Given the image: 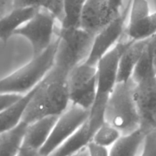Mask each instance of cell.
Instances as JSON below:
<instances>
[{"mask_svg": "<svg viewBox=\"0 0 156 156\" xmlns=\"http://www.w3.org/2000/svg\"><path fill=\"white\" fill-rule=\"evenodd\" d=\"M67 75L53 66L36 87L23 119L27 124L49 116H59L70 106Z\"/></svg>", "mask_w": 156, "mask_h": 156, "instance_id": "1", "label": "cell"}, {"mask_svg": "<svg viewBox=\"0 0 156 156\" xmlns=\"http://www.w3.org/2000/svg\"><path fill=\"white\" fill-rule=\"evenodd\" d=\"M129 39L120 41L99 61L97 68V88L95 101L90 110L88 119L91 136L104 122V111L106 103L117 83L119 61Z\"/></svg>", "mask_w": 156, "mask_h": 156, "instance_id": "2", "label": "cell"}, {"mask_svg": "<svg viewBox=\"0 0 156 156\" xmlns=\"http://www.w3.org/2000/svg\"><path fill=\"white\" fill-rule=\"evenodd\" d=\"M58 45V37L51 45L41 55L17 70L0 79V94L25 95L41 83L55 64Z\"/></svg>", "mask_w": 156, "mask_h": 156, "instance_id": "3", "label": "cell"}, {"mask_svg": "<svg viewBox=\"0 0 156 156\" xmlns=\"http://www.w3.org/2000/svg\"><path fill=\"white\" fill-rule=\"evenodd\" d=\"M134 83L117 82L106 103L104 121L119 130L122 136L139 129L141 119L133 95Z\"/></svg>", "mask_w": 156, "mask_h": 156, "instance_id": "4", "label": "cell"}, {"mask_svg": "<svg viewBox=\"0 0 156 156\" xmlns=\"http://www.w3.org/2000/svg\"><path fill=\"white\" fill-rule=\"evenodd\" d=\"M57 37L58 45L54 67L68 74L72 69L87 59L95 35L81 28L60 27Z\"/></svg>", "mask_w": 156, "mask_h": 156, "instance_id": "5", "label": "cell"}, {"mask_svg": "<svg viewBox=\"0 0 156 156\" xmlns=\"http://www.w3.org/2000/svg\"><path fill=\"white\" fill-rule=\"evenodd\" d=\"M67 82L70 104L90 110L97 94V66L81 63L69 72Z\"/></svg>", "mask_w": 156, "mask_h": 156, "instance_id": "6", "label": "cell"}, {"mask_svg": "<svg viewBox=\"0 0 156 156\" xmlns=\"http://www.w3.org/2000/svg\"><path fill=\"white\" fill-rule=\"evenodd\" d=\"M58 21L44 9H38L15 32L14 35L25 37L31 44L33 57L37 56L47 50L55 41L54 39Z\"/></svg>", "mask_w": 156, "mask_h": 156, "instance_id": "7", "label": "cell"}, {"mask_svg": "<svg viewBox=\"0 0 156 156\" xmlns=\"http://www.w3.org/2000/svg\"><path fill=\"white\" fill-rule=\"evenodd\" d=\"M89 110L70 104L67 109L58 116L49 138L39 154L50 156L89 119Z\"/></svg>", "mask_w": 156, "mask_h": 156, "instance_id": "8", "label": "cell"}, {"mask_svg": "<svg viewBox=\"0 0 156 156\" xmlns=\"http://www.w3.org/2000/svg\"><path fill=\"white\" fill-rule=\"evenodd\" d=\"M130 4L131 0H128L120 14L96 34L90 53L85 61L87 64L97 66L99 61L121 41L126 20L129 17Z\"/></svg>", "mask_w": 156, "mask_h": 156, "instance_id": "9", "label": "cell"}, {"mask_svg": "<svg viewBox=\"0 0 156 156\" xmlns=\"http://www.w3.org/2000/svg\"><path fill=\"white\" fill-rule=\"evenodd\" d=\"M133 95L141 126L145 132L156 129V73L152 72L134 83Z\"/></svg>", "mask_w": 156, "mask_h": 156, "instance_id": "10", "label": "cell"}, {"mask_svg": "<svg viewBox=\"0 0 156 156\" xmlns=\"http://www.w3.org/2000/svg\"><path fill=\"white\" fill-rule=\"evenodd\" d=\"M121 11H115L108 0H87L80 28L96 35L119 16Z\"/></svg>", "mask_w": 156, "mask_h": 156, "instance_id": "11", "label": "cell"}, {"mask_svg": "<svg viewBox=\"0 0 156 156\" xmlns=\"http://www.w3.org/2000/svg\"><path fill=\"white\" fill-rule=\"evenodd\" d=\"M148 41V38L141 41L129 39L128 45L119 58L117 82H127L131 80L133 70L146 48Z\"/></svg>", "mask_w": 156, "mask_h": 156, "instance_id": "12", "label": "cell"}, {"mask_svg": "<svg viewBox=\"0 0 156 156\" xmlns=\"http://www.w3.org/2000/svg\"><path fill=\"white\" fill-rule=\"evenodd\" d=\"M58 116H49L28 124L22 145L39 153L47 142Z\"/></svg>", "mask_w": 156, "mask_h": 156, "instance_id": "13", "label": "cell"}, {"mask_svg": "<svg viewBox=\"0 0 156 156\" xmlns=\"http://www.w3.org/2000/svg\"><path fill=\"white\" fill-rule=\"evenodd\" d=\"M36 87L20 100L0 112V134L15 128L22 122L27 106L34 94Z\"/></svg>", "mask_w": 156, "mask_h": 156, "instance_id": "14", "label": "cell"}, {"mask_svg": "<svg viewBox=\"0 0 156 156\" xmlns=\"http://www.w3.org/2000/svg\"><path fill=\"white\" fill-rule=\"evenodd\" d=\"M38 9H15L11 13L0 19V40L7 42L16 30L31 19Z\"/></svg>", "mask_w": 156, "mask_h": 156, "instance_id": "15", "label": "cell"}, {"mask_svg": "<svg viewBox=\"0 0 156 156\" xmlns=\"http://www.w3.org/2000/svg\"><path fill=\"white\" fill-rule=\"evenodd\" d=\"M88 120L70 137L63 142L50 156H71L86 148L91 141Z\"/></svg>", "mask_w": 156, "mask_h": 156, "instance_id": "16", "label": "cell"}, {"mask_svg": "<svg viewBox=\"0 0 156 156\" xmlns=\"http://www.w3.org/2000/svg\"><path fill=\"white\" fill-rule=\"evenodd\" d=\"M146 133L147 132L139 128L130 134L122 136L109 148V156H136Z\"/></svg>", "mask_w": 156, "mask_h": 156, "instance_id": "17", "label": "cell"}, {"mask_svg": "<svg viewBox=\"0 0 156 156\" xmlns=\"http://www.w3.org/2000/svg\"><path fill=\"white\" fill-rule=\"evenodd\" d=\"M28 124L21 122L15 128L0 134V156H16L23 142Z\"/></svg>", "mask_w": 156, "mask_h": 156, "instance_id": "18", "label": "cell"}, {"mask_svg": "<svg viewBox=\"0 0 156 156\" xmlns=\"http://www.w3.org/2000/svg\"><path fill=\"white\" fill-rule=\"evenodd\" d=\"M126 34L128 39L133 41L145 40L156 34V10L140 22L127 26Z\"/></svg>", "mask_w": 156, "mask_h": 156, "instance_id": "19", "label": "cell"}, {"mask_svg": "<svg viewBox=\"0 0 156 156\" xmlns=\"http://www.w3.org/2000/svg\"><path fill=\"white\" fill-rule=\"evenodd\" d=\"M87 0H64V19L60 24L63 28H80L82 14Z\"/></svg>", "mask_w": 156, "mask_h": 156, "instance_id": "20", "label": "cell"}, {"mask_svg": "<svg viewBox=\"0 0 156 156\" xmlns=\"http://www.w3.org/2000/svg\"><path fill=\"white\" fill-rule=\"evenodd\" d=\"M122 136V133L115 127L104 121L94 133L91 141L97 145L109 148Z\"/></svg>", "mask_w": 156, "mask_h": 156, "instance_id": "21", "label": "cell"}, {"mask_svg": "<svg viewBox=\"0 0 156 156\" xmlns=\"http://www.w3.org/2000/svg\"><path fill=\"white\" fill-rule=\"evenodd\" d=\"M151 12V10L148 0H131L127 26L140 22Z\"/></svg>", "mask_w": 156, "mask_h": 156, "instance_id": "22", "label": "cell"}, {"mask_svg": "<svg viewBox=\"0 0 156 156\" xmlns=\"http://www.w3.org/2000/svg\"><path fill=\"white\" fill-rule=\"evenodd\" d=\"M48 12L61 24L64 19V0H48L43 8Z\"/></svg>", "mask_w": 156, "mask_h": 156, "instance_id": "23", "label": "cell"}, {"mask_svg": "<svg viewBox=\"0 0 156 156\" xmlns=\"http://www.w3.org/2000/svg\"><path fill=\"white\" fill-rule=\"evenodd\" d=\"M140 156H156V129L145 135Z\"/></svg>", "mask_w": 156, "mask_h": 156, "instance_id": "24", "label": "cell"}, {"mask_svg": "<svg viewBox=\"0 0 156 156\" xmlns=\"http://www.w3.org/2000/svg\"><path fill=\"white\" fill-rule=\"evenodd\" d=\"M48 0H15V9L43 8Z\"/></svg>", "mask_w": 156, "mask_h": 156, "instance_id": "25", "label": "cell"}, {"mask_svg": "<svg viewBox=\"0 0 156 156\" xmlns=\"http://www.w3.org/2000/svg\"><path fill=\"white\" fill-rule=\"evenodd\" d=\"M23 96L12 94H0V112L17 102Z\"/></svg>", "mask_w": 156, "mask_h": 156, "instance_id": "26", "label": "cell"}, {"mask_svg": "<svg viewBox=\"0 0 156 156\" xmlns=\"http://www.w3.org/2000/svg\"><path fill=\"white\" fill-rule=\"evenodd\" d=\"M89 156H109V148L90 142L87 146Z\"/></svg>", "mask_w": 156, "mask_h": 156, "instance_id": "27", "label": "cell"}, {"mask_svg": "<svg viewBox=\"0 0 156 156\" xmlns=\"http://www.w3.org/2000/svg\"><path fill=\"white\" fill-rule=\"evenodd\" d=\"M15 9V0H0V19Z\"/></svg>", "mask_w": 156, "mask_h": 156, "instance_id": "28", "label": "cell"}, {"mask_svg": "<svg viewBox=\"0 0 156 156\" xmlns=\"http://www.w3.org/2000/svg\"><path fill=\"white\" fill-rule=\"evenodd\" d=\"M148 48L151 53L153 66H154V68L156 72V34L148 38Z\"/></svg>", "mask_w": 156, "mask_h": 156, "instance_id": "29", "label": "cell"}, {"mask_svg": "<svg viewBox=\"0 0 156 156\" xmlns=\"http://www.w3.org/2000/svg\"><path fill=\"white\" fill-rule=\"evenodd\" d=\"M39 153L36 152V151H33V150L30 149V148L22 145L16 156H36Z\"/></svg>", "mask_w": 156, "mask_h": 156, "instance_id": "30", "label": "cell"}, {"mask_svg": "<svg viewBox=\"0 0 156 156\" xmlns=\"http://www.w3.org/2000/svg\"><path fill=\"white\" fill-rule=\"evenodd\" d=\"M108 1L112 9L116 12H120L125 4V0H108Z\"/></svg>", "mask_w": 156, "mask_h": 156, "instance_id": "31", "label": "cell"}, {"mask_svg": "<svg viewBox=\"0 0 156 156\" xmlns=\"http://www.w3.org/2000/svg\"><path fill=\"white\" fill-rule=\"evenodd\" d=\"M71 156H89L88 155V151H87V148H83L82 150H80V151H78L77 153H76V154H73V155Z\"/></svg>", "mask_w": 156, "mask_h": 156, "instance_id": "32", "label": "cell"}, {"mask_svg": "<svg viewBox=\"0 0 156 156\" xmlns=\"http://www.w3.org/2000/svg\"><path fill=\"white\" fill-rule=\"evenodd\" d=\"M36 156H45V155H43V154H37Z\"/></svg>", "mask_w": 156, "mask_h": 156, "instance_id": "33", "label": "cell"}, {"mask_svg": "<svg viewBox=\"0 0 156 156\" xmlns=\"http://www.w3.org/2000/svg\"><path fill=\"white\" fill-rule=\"evenodd\" d=\"M148 1H151V0H148ZM154 1H156V0H154Z\"/></svg>", "mask_w": 156, "mask_h": 156, "instance_id": "34", "label": "cell"}]
</instances>
